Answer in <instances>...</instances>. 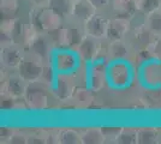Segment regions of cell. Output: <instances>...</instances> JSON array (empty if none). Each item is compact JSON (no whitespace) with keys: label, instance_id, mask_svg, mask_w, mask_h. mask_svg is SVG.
Instances as JSON below:
<instances>
[{"label":"cell","instance_id":"6da1fadb","mask_svg":"<svg viewBox=\"0 0 161 144\" xmlns=\"http://www.w3.org/2000/svg\"><path fill=\"white\" fill-rule=\"evenodd\" d=\"M64 18L49 7H33L29 12V24L37 33L51 34L63 27Z\"/></svg>","mask_w":161,"mask_h":144},{"label":"cell","instance_id":"7a4b0ae2","mask_svg":"<svg viewBox=\"0 0 161 144\" xmlns=\"http://www.w3.org/2000/svg\"><path fill=\"white\" fill-rule=\"evenodd\" d=\"M46 66V61L29 51H24L23 59L17 69V73L27 83L39 82Z\"/></svg>","mask_w":161,"mask_h":144},{"label":"cell","instance_id":"3957f363","mask_svg":"<svg viewBox=\"0 0 161 144\" xmlns=\"http://www.w3.org/2000/svg\"><path fill=\"white\" fill-rule=\"evenodd\" d=\"M51 62L57 73H74L80 67V58L75 49L57 48L52 54Z\"/></svg>","mask_w":161,"mask_h":144},{"label":"cell","instance_id":"277c9868","mask_svg":"<svg viewBox=\"0 0 161 144\" xmlns=\"http://www.w3.org/2000/svg\"><path fill=\"white\" fill-rule=\"evenodd\" d=\"M51 34L54 35V37L51 40L53 46L57 48H70L76 49L77 46L83 41L86 37L84 29H80L78 27H61L57 31H53Z\"/></svg>","mask_w":161,"mask_h":144},{"label":"cell","instance_id":"5b68a950","mask_svg":"<svg viewBox=\"0 0 161 144\" xmlns=\"http://www.w3.org/2000/svg\"><path fill=\"white\" fill-rule=\"evenodd\" d=\"M45 83L39 82L29 83L24 95V102L31 110H43L48 107V94L45 88Z\"/></svg>","mask_w":161,"mask_h":144},{"label":"cell","instance_id":"8992f818","mask_svg":"<svg viewBox=\"0 0 161 144\" xmlns=\"http://www.w3.org/2000/svg\"><path fill=\"white\" fill-rule=\"evenodd\" d=\"M131 69L125 60L109 61L107 69L108 83L114 88H124L131 82Z\"/></svg>","mask_w":161,"mask_h":144},{"label":"cell","instance_id":"52a82bcc","mask_svg":"<svg viewBox=\"0 0 161 144\" xmlns=\"http://www.w3.org/2000/svg\"><path fill=\"white\" fill-rule=\"evenodd\" d=\"M108 64H109V61L107 59L101 60L100 58L90 64V67L88 70L87 81L88 87L93 91H100L108 83Z\"/></svg>","mask_w":161,"mask_h":144},{"label":"cell","instance_id":"ba28073f","mask_svg":"<svg viewBox=\"0 0 161 144\" xmlns=\"http://www.w3.org/2000/svg\"><path fill=\"white\" fill-rule=\"evenodd\" d=\"M53 43L49 37V35L46 33H37L31 39V41L28 43L25 51H29L37 56L42 58L46 62H49L53 54Z\"/></svg>","mask_w":161,"mask_h":144},{"label":"cell","instance_id":"9c48e42d","mask_svg":"<svg viewBox=\"0 0 161 144\" xmlns=\"http://www.w3.org/2000/svg\"><path fill=\"white\" fill-rule=\"evenodd\" d=\"M101 40L94 39L92 36L86 35V37L83 39V41L80 42L75 49L76 53L80 58V62L90 65L92 62L97 60L100 58L101 53Z\"/></svg>","mask_w":161,"mask_h":144},{"label":"cell","instance_id":"30bf717a","mask_svg":"<svg viewBox=\"0 0 161 144\" xmlns=\"http://www.w3.org/2000/svg\"><path fill=\"white\" fill-rule=\"evenodd\" d=\"M108 23L109 18L97 12L87 23L83 24V29L88 36H92L97 40H107Z\"/></svg>","mask_w":161,"mask_h":144},{"label":"cell","instance_id":"8fae6325","mask_svg":"<svg viewBox=\"0 0 161 144\" xmlns=\"http://www.w3.org/2000/svg\"><path fill=\"white\" fill-rule=\"evenodd\" d=\"M52 88L55 96L61 101L71 99L76 90L72 73H57Z\"/></svg>","mask_w":161,"mask_h":144},{"label":"cell","instance_id":"7c38bea8","mask_svg":"<svg viewBox=\"0 0 161 144\" xmlns=\"http://www.w3.org/2000/svg\"><path fill=\"white\" fill-rule=\"evenodd\" d=\"M131 30V18L125 16H118L109 18L107 30V40H121L124 39Z\"/></svg>","mask_w":161,"mask_h":144},{"label":"cell","instance_id":"4fadbf2b","mask_svg":"<svg viewBox=\"0 0 161 144\" xmlns=\"http://www.w3.org/2000/svg\"><path fill=\"white\" fill-rule=\"evenodd\" d=\"M24 55V49L14 43L1 46L0 61L1 65L6 69H18L20 61Z\"/></svg>","mask_w":161,"mask_h":144},{"label":"cell","instance_id":"5bb4252c","mask_svg":"<svg viewBox=\"0 0 161 144\" xmlns=\"http://www.w3.org/2000/svg\"><path fill=\"white\" fill-rule=\"evenodd\" d=\"M97 11L99 10L89 0H76V1H74L71 18L80 24H84L94 14L97 13Z\"/></svg>","mask_w":161,"mask_h":144},{"label":"cell","instance_id":"9a60e30c","mask_svg":"<svg viewBox=\"0 0 161 144\" xmlns=\"http://www.w3.org/2000/svg\"><path fill=\"white\" fill-rule=\"evenodd\" d=\"M142 81L149 88H159L161 85V61H146L142 69Z\"/></svg>","mask_w":161,"mask_h":144},{"label":"cell","instance_id":"2e32d148","mask_svg":"<svg viewBox=\"0 0 161 144\" xmlns=\"http://www.w3.org/2000/svg\"><path fill=\"white\" fill-rule=\"evenodd\" d=\"M131 55V49L124 39L109 41L106 48V59L109 61H119V60H128Z\"/></svg>","mask_w":161,"mask_h":144},{"label":"cell","instance_id":"e0dca14e","mask_svg":"<svg viewBox=\"0 0 161 144\" xmlns=\"http://www.w3.org/2000/svg\"><path fill=\"white\" fill-rule=\"evenodd\" d=\"M28 84L18 73L14 76H10L4 83V88L1 89V93L8 94L14 99H20L24 97L25 91H27Z\"/></svg>","mask_w":161,"mask_h":144},{"label":"cell","instance_id":"ac0fdd59","mask_svg":"<svg viewBox=\"0 0 161 144\" xmlns=\"http://www.w3.org/2000/svg\"><path fill=\"white\" fill-rule=\"evenodd\" d=\"M155 36L144 24L142 27L136 29V34L134 36V42L138 51H148L152 46L153 41L155 40Z\"/></svg>","mask_w":161,"mask_h":144},{"label":"cell","instance_id":"d6986e66","mask_svg":"<svg viewBox=\"0 0 161 144\" xmlns=\"http://www.w3.org/2000/svg\"><path fill=\"white\" fill-rule=\"evenodd\" d=\"M111 6L115 14L130 18H132L136 11H138L136 0H111Z\"/></svg>","mask_w":161,"mask_h":144},{"label":"cell","instance_id":"ffe728a7","mask_svg":"<svg viewBox=\"0 0 161 144\" xmlns=\"http://www.w3.org/2000/svg\"><path fill=\"white\" fill-rule=\"evenodd\" d=\"M82 144H102L106 143L102 127H88L82 133Z\"/></svg>","mask_w":161,"mask_h":144},{"label":"cell","instance_id":"44dd1931","mask_svg":"<svg viewBox=\"0 0 161 144\" xmlns=\"http://www.w3.org/2000/svg\"><path fill=\"white\" fill-rule=\"evenodd\" d=\"M159 142V131L154 127H141L137 129V143L155 144Z\"/></svg>","mask_w":161,"mask_h":144},{"label":"cell","instance_id":"7402d4cb","mask_svg":"<svg viewBox=\"0 0 161 144\" xmlns=\"http://www.w3.org/2000/svg\"><path fill=\"white\" fill-rule=\"evenodd\" d=\"M74 6V0H49L48 7L59 13L63 18L71 17Z\"/></svg>","mask_w":161,"mask_h":144},{"label":"cell","instance_id":"603a6c76","mask_svg":"<svg viewBox=\"0 0 161 144\" xmlns=\"http://www.w3.org/2000/svg\"><path fill=\"white\" fill-rule=\"evenodd\" d=\"M58 143L82 144V135L75 129H63L58 132Z\"/></svg>","mask_w":161,"mask_h":144},{"label":"cell","instance_id":"cb8c5ba5","mask_svg":"<svg viewBox=\"0 0 161 144\" xmlns=\"http://www.w3.org/2000/svg\"><path fill=\"white\" fill-rule=\"evenodd\" d=\"M144 25H146L156 37H161V8L158 10V11H155V12L146 14Z\"/></svg>","mask_w":161,"mask_h":144},{"label":"cell","instance_id":"d4e9b609","mask_svg":"<svg viewBox=\"0 0 161 144\" xmlns=\"http://www.w3.org/2000/svg\"><path fill=\"white\" fill-rule=\"evenodd\" d=\"M18 10H19V0H1V5H0L1 19L16 18L14 16L18 13Z\"/></svg>","mask_w":161,"mask_h":144},{"label":"cell","instance_id":"484cf974","mask_svg":"<svg viewBox=\"0 0 161 144\" xmlns=\"http://www.w3.org/2000/svg\"><path fill=\"white\" fill-rule=\"evenodd\" d=\"M115 143L119 144H134L137 143V129L134 127H121Z\"/></svg>","mask_w":161,"mask_h":144},{"label":"cell","instance_id":"4316f807","mask_svg":"<svg viewBox=\"0 0 161 144\" xmlns=\"http://www.w3.org/2000/svg\"><path fill=\"white\" fill-rule=\"evenodd\" d=\"M138 11L143 14H149L161 8V0H136Z\"/></svg>","mask_w":161,"mask_h":144},{"label":"cell","instance_id":"83f0119b","mask_svg":"<svg viewBox=\"0 0 161 144\" xmlns=\"http://www.w3.org/2000/svg\"><path fill=\"white\" fill-rule=\"evenodd\" d=\"M92 91L93 90L90 89L89 87H87V88H76L72 97L80 104H88L93 100Z\"/></svg>","mask_w":161,"mask_h":144},{"label":"cell","instance_id":"f1b7e54d","mask_svg":"<svg viewBox=\"0 0 161 144\" xmlns=\"http://www.w3.org/2000/svg\"><path fill=\"white\" fill-rule=\"evenodd\" d=\"M148 51L153 59L161 61V37H155V40Z\"/></svg>","mask_w":161,"mask_h":144},{"label":"cell","instance_id":"f546056e","mask_svg":"<svg viewBox=\"0 0 161 144\" xmlns=\"http://www.w3.org/2000/svg\"><path fill=\"white\" fill-rule=\"evenodd\" d=\"M7 143L10 144H27L28 143V135L19 132V131H14L11 137Z\"/></svg>","mask_w":161,"mask_h":144},{"label":"cell","instance_id":"4dcf8cb0","mask_svg":"<svg viewBox=\"0 0 161 144\" xmlns=\"http://www.w3.org/2000/svg\"><path fill=\"white\" fill-rule=\"evenodd\" d=\"M121 127H102V131H103V135L106 137V142L107 141H113L115 143V139L118 137L119 132H120Z\"/></svg>","mask_w":161,"mask_h":144},{"label":"cell","instance_id":"1f68e13d","mask_svg":"<svg viewBox=\"0 0 161 144\" xmlns=\"http://www.w3.org/2000/svg\"><path fill=\"white\" fill-rule=\"evenodd\" d=\"M47 138L42 137L40 135H28V143L29 144H42L46 143Z\"/></svg>","mask_w":161,"mask_h":144},{"label":"cell","instance_id":"d6a6232c","mask_svg":"<svg viewBox=\"0 0 161 144\" xmlns=\"http://www.w3.org/2000/svg\"><path fill=\"white\" fill-rule=\"evenodd\" d=\"M99 11L106 8L108 5H111V0H89Z\"/></svg>","mask_w":161,"mask_h":144},{"label":"cell","instance_id":"836d02e7","mask_svg":"<svg viewBox=\"0 0 161 144\" xmlns=\"http://www.w3.org/2000/svg\"><path fill=\"white\" fill-rule=\"evenodd\" d=\"M12 133H14V130L11 129H6V127L1 129V142H8Z\"/></svg>","mask_w":161,"mask_h":144},{"label":"cell","instance_id":"e575fe53","mask_svg":"<svg viewBox=\"0 0 161 144\" xmlns=\"http://www.w3.org/2000/svg\"><path fill=\"white\" fill-rule=\"evenodd\" d=\"M30 4L33 5V7H39V8H42V7H47L49 0H29Z\"/></svg>","mask_w":161,"mask_h":144},{"label":"cell","instance_id":"d590c367","mask_svg":"<svg viewBox=\"0 0 161 144\" xmlns=\"http://www.w3.org/2000/svg\"><path fill=\"white\" fill-rule=\"evenodd\" d=\"M74 1H76V0H74Z\"/></svg>","mask_w":161,"mask_h":144}]
</instances>
